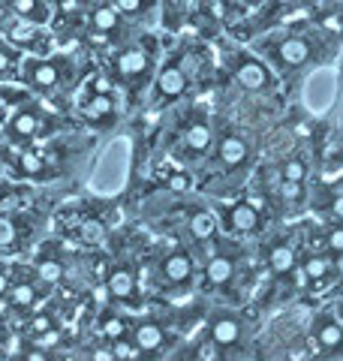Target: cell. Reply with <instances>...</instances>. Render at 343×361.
Returning a JSON list of instances; mask_svg holds the SVG:
<instances>
[{
  "instance_id": "7bdbcfd3",
  "label": "cell",
  "mask_w": 343,
  "mask_h": 361,
  "mask_svg": "<svg viewBox=\"0 0 343 361\" xmlns=\"http://www.w3.org/2000/svg\"><path fill=\"white\" fill-rule=\"evenodd\" d=\"M25 358H28V361H45V358H49V355H45V353H28Z\"/></svg>"
},
{
  "instance_id": "7402d4cb",
  "label": "cell",
  "mask_w": 343,
  "mask_h": 361,
  "mask_svg": "<svg viewBox=\"0 0 343 361\" xmlns=\"http://www.w3.org/2000/svg\"><path fill=\"white\" fill-rule=\"evenodd\" d=\"M331 274V262L328 259H323V256H311L304 262V277L307 280H325Z\"/></svg>"
},
{
  "instance_id": "bcb514c9",
  "label": "cell",
  "mask_w": 343,
  "mask_h": 361,
  "mask_svg": "<svg viewBox=\"0 0 343 361\" xmlns=\"http://www.w3.org/2000/svg\"><path fill=\"white\" fill-rule=\"evenodd\" d=\"M340 271H343V259H340Z\"/></svg>"
},
{
  "instance_id": "ab89813d",
  "label": "cell",
  "mask_w": 343,
  "mask_h": 361,
  "mask_svg": "<svg viewBox=\"0 0 343 361\" xmlns=\"http://www.w3.org/2000/svg\"><path fill=\"white\" fill-rule=\"evenodd\" d=\"M196 355H199V358H208V361H211V358H217V353H214V346H202V349H199V353H196Z\"/></svg>"
},
{
  "instance_id": "83f0119b",
  "label": "cell",
  "mask_w": 343,
  "mask_h": 361,
  "mask_svg": "<svg viewBox=\"0 0 343 361\" xmlns=\"http://www.w3.org/2000/svg\"><path fill=\"white\" fill-rule=\"evenodd\" d=\"M54 329V319H52V316H33V322H30V331L33 334H49Z\"/></svg>"
},
{
  "instance_id": "cb8c5ba5",
  "label": "cell",
  "mask_w": 343,
  "mask_h": 361,
  "mask_svg": "<svg viewBox=\"0 0 343 361\" xmlns=\"http://www.w3.org/2000/svg\"><path fill=\"white\" fill-rule=\"evenodd\" d=\"M18 166H21V172L25 175H40L45 169V160H42V154H37V151H25L18 157Z\"/></svg>"
},
{
  "instance_id": "ba28073f",
  "label": "cell",
  "mask_w": 343,
  "mask_h": 361,
  "mask_svg": "<svg viewBox=\"0 0 343 361\" xmlns=\"http://www.w3.org/2000/svg\"><path fill=\"white\" fill-rule=\"evenodd\" d=\"M114 66H118V73L127 75V78L142 75L148 70V54L142 49H124L118 54V61H114Z\"/></svg>"
},
{
  "instance_id": "7c38bea8",
  "label": "cell",
  "mask_w": 343,
  "mask_h": 361,
  "mask_svg": "<svg viewBox=\"0 0 343 361\" xmlns=\"http://www.w3.org/2000/svg\"><path fill=\"white\" fill-rule=\"evenodd\" d=\"M190 232H193V238H196L199 244L208 241V238H214V235H217V220H214V214L196 211V214L190 217Z\"/></svg>"
},
{
  "instance_id": "277c9868",
  "label": "cell",
  "mask_w": 343,
  "mask_h": 361,
  "mask_svg": "<svg viewBox=\"0 0 343 361\" xmlns=\"http://www.w3.org/2000/svg\"><path fill=\"white\" fill-rule=\"evenodd\" d=\"M211 337L217 346H235L241 341V322L235 316H217L211 325Z\"/></svg>"
},
{
  "instance_id": "5b68a950",
  "label": "cell",
  "mask_w": 343,
  "mask_h": 361,
  "mask_svg": "<svg viewBox=\"0 0 343 361\" xmlns=\"http://www.w3.org/2000/svg\"><path fill=\"white\" fill-rule=\"evenodd\" d=\"M316 343L328 349V353H340L343 349V325L337 319H319L316 322Z\"/></svg>"
},
{
  "instance_id": "ac0fdd59",
  "label": "cell",
  "mask_w": 343,
  "mask_h": 361,
  "mask_svg": "<svg viewBox=\"0 0 343 361\" xmlns=\"http://www.w3.org/2000/svg\"><path fill=\"white\" fill-rule=\"evenodd\" d=\"M33 301H37V289H33V283H16L13 289H9V307L25 310Z\"/></svg>"
},
{
  "instance_id": "ee69618b",
  "label": "cell",
  "mask_w": 343,
  "mask_h": 361,
  "mask_svg": "<svg viewBox=\"0 0 343 361\" xmlns=\"http://www.w3.org/2000/svg\"><path fill=\"white\" fill-rule=\"evenodd\" d=\"M6 307H9V304H4V301H0V313H4V310H6Z\"/></svg>"
},
{
  "instance_id": "4316f807",
  "label": "cell",
  "mask_w": 343,
  "mask_h": 361,
  "mask_svg": "<svg viewBox=\"0 0 343 361\" xmlns=\"http://www.w3.org/2000/svg\"><path fill=\"white\" fill-rule=\"evenodd\" d=\"M139 355H142V346L139 343L130 346V343H124V337L114 343V358H139Z\"/></svg>"
},
{
  "instance_id": "ffe728a7",
  "label": "cell",
  "mask_w": 343,
  "mask_h": 361,
  "mask_svg": "<svg viewBox=\"0 0 343 361\" xmlns=\"http://www.w3.org/2000/svg\"><path fill=\"white\" fill-rule=\"evenodd\" d=\"M9 6H13L16 16L28 18V21H42V18H45L40 0H9Z\"/></svg>"
},
{
  "instance_id": "e575fe53",
  "label": "cell",
  "mask_w": 343,
  "mask_h": 361,
  "mask_svg": "<svg viewBox=\"0 0 343 361\" xmlns=\"http://www.w3.org/2000/svg\"><path fill=\"white\" fill-rule=\"evenodd\" d=\"M169 187L175 190V193H178V190H187V175H172L169 178Z\"/></svg>"
},
{
  "instance_id": "6da1fadb",
  "label": "cell",
  "mask_w": 343,
  "mask_h": 361,
  "mask_svg": "<svg viewBox=\"0 0 343 361\" xmlns=\"http://www.w3.org/2000/svg\"><path fill=\"white\" fill-rule=\"evenodd\" d=\"M25 78L30 87L37 90H52L57 85V66L49 63V61H30L25 66Z\"/></svg>"
},
{
  "instance_id": "4dcf8cb0",
  "label": "cell",
  "mask_w": 343,
  "mask_h": 361,
  "mask_svg": "<svg viewBox=\"0 0 343 361\" xmlns=\"http://www.w3.org/2000/svg\"><path fill=\"white\" fill-rule=\"evenodd\" d=\"M283 196L286 199H299L301 196V180H283Z\"/></svg>"
},
{
  "instance_id": "1f68e13d",
  "label": "cell",
  "mask_w": 343,
  "mask_h": 361,
  "mask_svg": "<svg viewBox=\"0 0 343 361\" xmlns=\"http://www.w3.org/2000/svg\"><path fill=\"white\" fill-rule=\"evenodd\" d=\"M114 6H118L121 9V13H139V9H142V0H114Z\"/></svg>"
},
{
  "instance_id": "8992f818",
  "label": "cell",
  "mask_w": 343,
  "mask_h": 361,
  "mask_svg": "<svg viewBox=\"0 0 343 361\" xmlns=\"http://www.w3.org/2000/svg\"><path fill=\"white\" fill-rule=\"evenodd\" d=\"M193 274V262H190V256L187 253H172L166 256V262H163V277L169 280V283H187Z\"/></svg>"
},
{
  "instance_id": "f1b7e54d",
  "label": "cell",
  "mask_w": 343,
  "mask_h": 361,
  "mask_svg": "<svg viewBox=\"0 0 343 361\" xmlns=\"http://www.w3.org/2000/svg\"><path fill=\"white\" fill-rule=\"evenodd\" d=\"M328 250L331 253H343V229H340V226L328 232Z\"/></svg>"
},
{
  "instance_id": "f6af8a7d",
  "label": "cell",
  "mask_w": 343,
  "mask_h": 361,
  "mask_svg": "<svg viewBox=\"0 0 343 361\" xmlns=\"http://www.w3.org/2000/svg\"><path fill=\"white\" fill-rule=\"evenodd\" d=\"M274 4H292V0H274Z\"/></svg>"
},
{
  "instance_id": "52a82bcc",
  "label": "cell",
  "mask_w": 343,
  "mask_h": 361,
  "mask_svg": "<svg viewBox=\"0 0 343 361\" xmlns=\"http://www.w3.org/2000/svg\"><path fill=\"white\" fill-rule=\"evenodd\" d=\"M220 160L229 169L244 166L247 163V142L238 139V135H223V142H220Z\"/></svg>"
},
{
  "instance_id": "30bf717a",
  "label": "cell",
  "mask_w": 343,
  "mask_h": 361,
  "mask_svg": "<svg viewBox=\"0 0 343 361\" xmlns=\"http://www.w3.org/2000/svg\"><path fill=\"white\" fill-rule=\"evenodd\" d=\"M106 283H109V292L114 298H130L136 292V277H133L130 268H114Z\"/></svg>"
},
{
  "instance_id": "484cf974",
  "label": "cell",
  "mask_w": 343,
  "mask_h": 361,
  "mask_svg": "<svg viewBox=\"0 0 343 361\" xmlns=\"http://www.w3.org/2000/svg\"><path fill=\"white\" fill-rule=\"evenodd\" d=\"M307 166L304 160H286L283 163V180H304Z\"/></svg>"
},
{
  "instance_id": "d4e9b609",
  "label": "cell",
  "mask_w": 343,
  "mask_h": 361,
  "mask_svg": "<svg viewBox=\"0 0 343 361\" xmlns=\"http://www.w3.org/2000/svg\"><path fill=\"white\" fill-rule=\"evenodd\" d=\"M102 331H106L109 341H121V337L127 334V325H124V319H118V316H106V319H102Z\"/></svg>"
},
{
  "instance_id": "8fae6325",
  "label": "cell",
  "mask_w": 343,
  "mask_h": 361,
  "mask_svg": "<svg viewBox=\"0 0 343 361\" xmlns=\"http://www.w3.org/2000/svg\"><path fill=\"white\" fill-rule=\"evenodd\" d=\"M157 87H160V94H163L166 99H172V97H181V94H184L187 78H184V73H181V70L169 66V70H163V75H160Z\"/></svg>"
},
{
  "instance_id": "2e32d148",
  "label": "cell",
  "mask_w": 343,
  "mask_h": 361,
  "mask_svg": "<svg viewBox=\"0 0 343 361\" xmlns=\"http://www.w3.org/2000/svg\"><path fill=\"white\" fill-rule=\"evenodd\" d=\"M268 265H271L274 274H289V271L295 268V253H292V247H286V244L274 247L271 256H268Z\"/></svg>"
},
{
  "instance_id": "d6a6232c",
  "label": "cell",
  "mask_w": 343,
  "mask_h": 361,
  "mask_svg": "<svg viewBox=\"0 0 343 361\" xmlns=\"http://www.w3.org/2000/svg\"><path fill=\"white\" fill-rule=\"evenodd\" d=\"M90 358H94V361H114V349L112 346H100V349L90 353Z\"/></svg>"
},
{
  "instance_id": "f546056e",
  "label": "cell",
  "mask_w": 343,
  "mask_h": 361,
  "mask_svg": "<svg viewBox=\"0 0 343 361\" xmlns=\"http://www.w3.org/2000/svg\"><path fill=\"white\" fill-rule=\"evenodd\" d=\"M13 238H16L13 223H9V220H0V247H4V244H13Z\"/></svg>"
},
{
  "instance_id": "b9f144b4",
  "label": "cell",
  "mask_w": 343,
  "mask_h": 361,
  "mask_svg": "<svg viewBox=\"0 0 343 361\" xmlns=\"http://www.w3.org/2000/svg\"><path fill=\"white\" fill-rule=\"evenodd\" d=\"M295 133L304 135V139H307V135H311V123H299V127H295Z\"/></svg>"
},
{
  "instance_id": "9a60e30c",
  "label": "cell",
  "mask_w": 343,
  "mask_h": 361,
  "mask_svg": "<svg viewBox=\"0 0 343 361\" xmlns=\"http://www.w3.org/2000/svg\"><path fill=\"white\" fill-rule=\"evenodd\" d=\"M136 343L142 349H160L163 346V329H160L157 322H142L139 329H136Z\"/></svg>"
},
{
  "instance_id": "d590c367",
  "label": "cell",
  "mask_w": 343,
  "mask_h": 361,
  "mask_svg": "<svg viewBox=\"0 0 343 361\" xmlns=\"http://www.w3.org/2000/svg\"><path fill=\"white\" fill-rule=\"evenodd\" d=\"M6 353H9V355H21V337H18V334L6 341Z\"/></svg>"
},
{
  "instance_id": "44dd1931",
  "label": "cell",
  "mask_w": 343,
  "mask_h": 361,
  "mask_svg": "<svg viewBox=\"0 0 343 361\" xmlns=\"http://www.w3.org/2000/svg\"><path fill=\"white\" fill-rule=\"evenodd\" d=\"M187 145L193 151H208V145H211V127L208 123H193V127L187 130Z\"/></svg>"
},
{
  "instance_id": "4fadbf2b",
  "label": "cell",
  "mask_w": 343,
  "mask_h": 361,
  "mask_svg": "<svg viewBox=\"0 0 343 361\" xmlns=\"http://www.w3.org/2000/svg\"><path fill=\"white\" fill-rule=\"evenodd\" d=\"M235 274V265H232V259H226V256H211L208 259V268H205V277L211 280L214 286H220V283H226L229 277Z\"/></svg>"
},
{
  "instance_id": "e0dca14e",
  "label": "cell",
  "mask_w": 343,
  "mask_h": 361,
  "mask_svg": "<svg viewBox=\"0 0 343 361\" xmlns=\"http://www.w3.org/2000/svg\"><path fill=\"white\" fill-rule=\"evenodd\" d=\"M82 109H85V115H88L90 121H100V118H109V115H112L114 103H112L109 94H94Z\"/></svg>"
},
{
  "instance_id": "7a4b0ae2",
  "label": "cell",
  "mask_w": 343,
  "mask_h": 361,
  "mask_svg": "<svg viewBox=\"0 0 343 361\" xmlns=\"http://www.w3.org/2000/svg\"><path fill=\"white\" fill-rule=\"evenodd\" d=\"M307 58H311V45L301 37H289L277 45V61L283 66H301V63H307Z\"/></svg>"
},
{
  "instance_id": "9c48e42d",
  "label": "cell",
  "mask_w": 343,
  "mask_h": 361,
  "mask_svg": "<svg viewBox=\"0 0 343 361\" xmlns=\"http://www.w3.org/2000/svg\"><path fill=\"white\" fill-rule=\"evenodd\" d=\"M238 82L250 90H259V87H265L268 73L259 61H241V66H238Z\"/></svg>"
},
{
  "instance_id": "5bb4252c",
  "label": "cell",
  "mask_w": 343,
  "mask_h": 361,
  "mask_svg": "<svg viewBox=\"0 0 343 361\" xmlns=\"http://www.w3.org/2000/svg\"><path fill=\"white\" fill-rule=\"evenodd\" d=\"M37 130H40V115L30 109L18 111L13 118V123H9V133H16L18 139H30V135H37Z\"/></svg>"
},
{
  "instance_id": "f35d334b",
  "label": "cell",
  "mask_w": 343,
  "mask_h": 361,
  "mask_svg": "<svg viewBox=\"0 0 343 361\" xmlns=\"http://www.w3.org/2000/svg\"><path fill=\"white\" fill-rule=\"evenodd\" d=\"M6 292H9V274L0 271V295H6Z\"/></svg>"
},
{
  "instance_id": "3957f363",
  "label": "cell",
  "mask_w": 343,
  "mask_h": 361,
  "mask_svg": "<svg viewBox=\"0 0 343 361\" xmlns=\"http://www.w3.org/2000/svg\"><path fill=\"white\" fill-rule=\"evenodd\" d=\"M229 226H232V232H238V235L256 232L259 229V211L250 205V202H238V205L229 211Z\"/></svg>"
},
{
  "instance_id": "836d02e7",
  "label": "cell",
  "mask_w": 343,
  "mask_h": 361,
  "mask_svg": "<svg viewBox=\"0 0 343 361\" xmlns=\"http://www.w3.org/2000/svg\"><path fill=\"white\" fill-rule=\"evenodd\" d=\"M112 90V82L106 75H100V78H94V94H109Z\"/></svg>"
},
{
  "instance_id": "7dc6e473",
  "label": "cell",
  "mask_w": 343,
  "mask_h": 361,
  "mask_svg": "<svg viewBox=\"0 0 343 361\" xmlns=\"http://www.w3.org/2000/svg\"><path fill=\"white\" fill-rule=\"evenodd\" d=\"M0 130H4V121H0Z\"/></svg>"
},
{
  "instance_id": "60d3db41",
  "label": "cell",
  "mask_w": 343,
  "mask_h": 361,
  "mask_svg": "<svg viewBox=\"0 0 343 361\" xmlns=\"http://www.w3.org/2000/svg\"><path fill=\"white\" fill-rule=\"evenodd\" d=\"M250 205H253L256 211H262V208H265V196H259V193H256V196H250Z\"/></svg>"
},
{
  "instance_id": "d6986e66",
  "label": "cell",
  "mask_w": 343,
  "mask_h": 361,
  "mask_svg": "<svg viewBox=\"0 0 343 361\" xmlns=\"http://www.w3.org/2000/svg\"><path fill=\"white\" fill-rule=\"evenodd\" d=\"M94 27L102 30V33H109L118 27V6H109V4H102L94 9Z\"/></svg>"
},
{
  "instance_id": "603a6c76",
  "label": "cell",
  "mask_w": 343,
  "mask_h": 361,
  "mask_svg": "<svg viewBox=\"0 0 343 361\" xmlns=\"http://www.w3.org/2000/svg\"><path fill=\"white\" fill-rule=\"evenodd\" d=\"M37 277L45 280V283H57V280L64 277V268H61V262H54V259H40L37 262Z\"/></svg>"
},
{
  "instance_id": "74e56055",
  "label": "cell",
  "mask_w": 343,
  "mask_h": 361,
  "mask_svg": "<svg viewBox=\"0 0 343 361\" xmlns=\"http://www.w3.org/2000/svg\"><path fill=\"white\" fill-rule=\"evenodd\" d=\"M9 66H13V54H9V51H0V73L9 70Z\"/></svg>"
},
{
  "instance_id": "8d00e7d4",
  "label": "cell",
  "mask_w": 343,
  "mask_h": 361,
  "mask_svg": "<svg viewBox=\"0 0 343 361\" xmlns=\"http://www.w3.org/2000/svg\"><path fill=\"white\" fill-rule=\"evenodd\" d=\"M331 214H335V217H340V220H343V196H337L335 202H331Z\"/></svg>"
}]
</instances>
